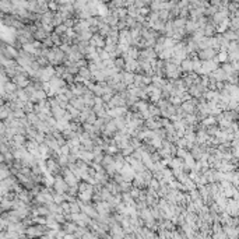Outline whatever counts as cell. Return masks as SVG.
Instances as JSON below:
<instances>
[{"label": "cell", "instance_id": "obj_1", "mask_svg": "<svg viewBox=\"0 0 239 239\" xmlns=\"http://www.w3.org/2000/svg\"><path fill=\"white\" fill-rule=\"evenodd\" d=\"M63 179H65V182L67 183L69 186H73V185H77L78 183V179H77L76 176H74V174H73L71 171L69 169V168L66 167V168H63Z\"/></svg>", "mask_w": 239, "mask_h": 239}, {"label": "cell", "instance_id": "obj_2", "mask_svg": "<svg viewBox=\"0 0 239 239\" xmlns=\"http://www.w3.org/2000/svg\"><path fill=\"white\" fill-rule=\"evenodd\" d=\"M53 188H55V192L65 193V192H67L69 185L66 183L65 179H63L62 176H56V178H55V182H53Z\"/></svg>", "mask_w": 239, "mask_h": 239}, {"label": "cell", "instance_id": "obj_3", "mask_svg": "<svg viewBox=\"0 0 239 239\" xmlns=\"http://www.w3.org/2000/svg\"><path fill=\"white\" fill-rule=\"evenodd\" d=\"M208 77H213V78H215L217 81H225L227 80V74H225V71L221 69V67H217L215 70H213V71H210L208 74H207Z\"/></svg>", "mask_w": 239, "mask_h": 239}, {"label": "cell", "instance_id": "obj_4", "mask_svg": "<svg viewBox=\"0 0 239 239\" xmlns=\"http://www.w3.org/2000/svg\"><path fill=\"white\" fill-rule=\"evenodd\" d=\"M215 56V51L211 49V48H206V49H201L199 52V59L200 60H207V59H213Z\"/></svg>", "mask_w": 239, "mask_h": 239}, {"label": "cell", "instance_id": "obj_5", "mask_svg": "<svg viewBox=\"0 0 239 239\" xmlns=\"http://www.w3.org/2000/svg\"><path fill=\"white\" fill-rule=\"evenodd\" d=\"M92 190H83V192H78V199L83 200L84 203H90L91 200H92Z\"/></svg>", "mask_w": 239, "mask_h": 239}, {"label": "cell", "instance_id": "obj_6", "mask_svg": "<svg viewBox=\"0 0 239 239\" xmlns=\"http://www.w3.org/2000/svg\"><path fill=\"white\" fill-rule=\"evenodd\" d=\"M133 78H134V73H131V71H122V83L126 84V87L133 84Z\"/></svg>", "mask_w": 239, "mask_h": 239}, {"label": "cell", "instance_id": "obj_7", "mask_svg": "<svg viewBox=\"0 0 239 239\" xmlns=\"http://www.w3.org/2000/svg\"><path fill=\"white\" fill-rule=\"evenodd\" d=\"M51 111H52V116H53L55 119L56 120H59V119H62L63 118V115H65V112H66V109L65 108H60V106H53V108H51Z\"/></svg>", "mask_w": 239, "mask_h": 239}, {"label": "cell", "instance_id": "obj_8", "mask_svg": "<svg viewBox=\"0 0 239 239\" xmlns=\"http://www.w3.org/2000/svg\"><path fill=\"white\" fill-rule=\"evenodd\" d=\"M181 69L183 70V71H186V73L192 71V59H189V58L183 59V60L181 62Z\"/></svg>", "mask_w": 239, "mask_h": 239}, {"label": "cell", "instance_id": "obj_9", "mask_svg": "<svg viewBox=\"0 0 239 239\" xmlns=\"http://www.w3.org/2000/svg\"><path fill=\"white\" fill-rule=\"evenodd\" d=\"M78 76L83 77L84 81H85V80H91V73H90V70H88L87 66L80 67V69H78ZM84 81H83V83H84Z\"/></svg>", "mask_w": 239, "mask_h": 239}, {"label": "cell", "instance_id": "obj_10", "mask_svg": "<svg viewBox=\"0 0 239 239\" xmlns=\"http://www.w3.org/2000/svg\"><path fill=\"white\" fill-rule=\"evenodd\" d=\"M143 77L144 74H134V78H133V85L134 87H138V88H143L144 87V84H143Z\"/></svg>", "mask_w": 239, "mask_h": 239}, {"label": "cell", "instance_id": "obj_11", "mask_svg": "<svg viewBox=\"0 0 239 239\" xmlns=\"http://www.w3.org/2000/svg\"><path fill=\"white\" fill-rule=\"evenodd\" d=\"M221 69L225 71V74H227V76H231V74H234V73H238L236 70H234V67H232L231 62H225L224 66H222Z\"/></svg>", "mask_w": 239, "mask_h": 239}, {"label": "cell", "instance_id": "obj_12", "mask_svg": "<svg viewBox=\"0 0 239 239\" xmlns=\"http://www.w3.org/2000/svg\"><path fill=\"white\" fill-rule=\"evenodd\" d=\"M218 60V63H225V62H228V52H225V51H220V53L215 56Z\"/></svg>", "mask_w": 239, "mask_h": 239}, {"label": "cell", "instance_id": "obj_13", "mask_svg": "<svg viewBox=\"0 0 239 239\" xmlns=\"http://www.w3.org/2000/svg\"><path fill=\"white\" fill-rule=\"evenodd\" d=\"M113 66H115L119 71H122V70L124 69V59L123 58H118L116 60H113Z\"/></svg>", "mask_w": 239, "mask_h": 239}, {"label": "cell", "instance_id": "obj_14", "mask_svg": "<svg viewBox=\"0 0 239 239\" xmlns=\"http://www.w3.org/2000/svg\"><path fill=\"white\" fill-rule=\"evenodd\" d=\"M129 144H130L134 150H137V148H140V145H141V140H138L137 137H130Z\"/></svg>", "mask_w": 239, "mask_h": 239}, {"label": "cell", "instance_id": "obj_15", "mask_svg": "<svg viewBox=\"0 0 239 239\" xmlns=\"http://www.w3.org/2000/svg\"><path fill=\"white\" fill-rule=\"evenodd\" d=\"M105 151L108 152V154H111V155H115L116 152H119V148H118V145H115V144H108Z\"/></svg>", "mask_w": 239, "mask_h": 239}, {"label": "cell", "instance_id": "obj_16", "mask_svg": "<svg viewBox=\"0 0 239 239\" xmlns=\"http://www.w3.org/2000/svg\"><path fill=\"white\" fill-rule=\"evenodd\" d=\"M148 112L151 116H158V115H161V109L157 105H148Z\"/></svg>", "mask_w": 239, "mask_h": 239}, {"label": "cell", "instance_id": "obj_17", "mask_svg": "<svg viewBox=\"0 0 239 239\" xmlns=\"http://www.w3.org/2000/svg\"><path fill=\"white\" fill-rule=\"evenodd\" d=\"M186 154H188V150L183 148V147H178V148H176V154H175V155L183 159V158H185Z\"/></svg>", "mask_w": 239, "mask_h": 239}, {"label": "cell", "instance_id": "obj_18", "mask_svg": "<svg viewBox=\"0 0 239 239\" xmlns=\"http://www.w3.org/2000/svg\"><path fill=\"white\" fill-rule=\"evenodd\" d=\"M133 151H134V148L131 147L130 144H129V145H126L124 148H122V152H120V154H122L123 157H127V155H130V154H131Z\"/></svg>", "mask_w": 239, "mask_h": 239}, {"label": "cell", "instance_id": "obj_19", "mask_svg": "<svg viewBox=\"0 0 239 239\" xmlns=\"http://www.w3.org/2000/svg\"><path fill=\"white\" fill-rule=\"evenodd\" d=\"M80 211V206L77 204V201H70V213H78Z\"/></svg>", "mask_w": 239, "mask_h": 239}, {"label": "cell", "instance_id": "obj_20", "mask_svg": "<svg viewBox=\"0 0 239 239\" xmlns=\"http://www.w3.org/2000/svg\"><path fill=\"white\" fill-rule=\"evenodd\" d=\"M234 60H238V51L228 52V62H234Z\"/></svg>", "mask_w": 239, "mask_h": 239}, {"label": "cell", "instance_id": "obj_21", "mask_svg": "<svg viewBox=\"0 0 239 239\" xmlns=\"http://www.w3.org/2000/svg\"><path fill=\"white\" fill-rule=\"evenodd\" d=\"M87 60H84V58H81V59H78V60H76V62H74V66H76V67H84V66H87Z\"/></svg>", "mask_w": 239, "mask_h": 239}, {"label": "cell", "instance_id": "obj_22", "mask_svg": "<svg viewBox=\"0 0 239 239\" xmlns=\"http://www.w3.org/2000/svg\"><path fill=\"white\" fill-rule=\"evenodd\" d=\"M59 152H60V154H63V155H67V154L70 152V147L67 144L60 145V150H59Z\"/></svg>", "mask_w": 239, "mask_h": 239}, {"label": "cell", "instance_id": "obj_23", "mask_svg": "<svg viewBox=\"0 0 239 239\" xmlns=\"http://www.w3.org/2000/svg\"><path fill=\"white\" fill-rule=\"evenodd\" d=\"M168 101H169L172 105H181V104H182V101H181V98H179V97H169Z\"/></svg>", "mask_w": 239, "mask_h": 239}, {"label": "cell", "instance_id": "obj_24", "mask_svg": "<svg viewBox=\"0 0 239 239\" xmlns=\"http://www.w3.org/2000/svg\"><path fill=\"white\" fill-rule=\"evenodd\" d=\"M52 42H55L56 45H60V39H59V36H58V35H53V36H52Z\"/></svg>", "mask_w": 239, "mask_h": 239}, {"label": "cell", "instance_id": "obj_25", "mask_svg": "<svg viewBox=\"0 0 239 239\" xmlns=\"http://www.w3.org/2000/svg\"><path fill=\"white\" fill-rule=\"evenodd\" d=\"M24 109H25L27 112H31V111H32V109H34L32 104H29V102H28V104H25V108H24Z\"/></svg>", "mask_w": 239, "mask_h": 239}, {"label": "cell", "instance_id": "obj_26", "mask_svg": "<svg viewBox=\"0 0 239 239\" xmlns=\"http://www.w3.org/2000/svg\"><path fill=\"white\" fill-rule=\"evenodd\" d=\"M65 31H66V27L65 25L58 27V29H56V32H58V34H62V32H65Z\"/></svg>", "mask_w": 239, "mask_h": 239}, {"label": "cell", "instance_id": "obj_27", "mask_svg": "<svg viewBox=\"0 0 239 239\" xmlns=\"http://www.w3.org/2000/svg\"><path fill=\"white\" fill-rule=\"evenodd\" d=\"M84 80H83V77L81 76H76L74 77V83H83Z\"/></svg>", "mask_w": 239, "mask_h": 239}, {"label": "cell", "instance_id": "obj_28", "mask_svg": "<svg viewBox=\"0 0 239 239\" xmlns=\"http://www.w3.org/2000/svg\"><path fill=\"white\" fill-rule=\"evenodd\" d=\"M106 11H108V10H106V7H104V6H99V13H101V14L105 15Z\"/></svg>", "mask_w": 239, "mask_h": 239}, {"label": "cell", "instance_id": "obj_29", "mask_svg": "<svg viewBox=\"0 0 239 239\" xmlns=\"http://www.w3.org/2000/svg\"><path fill=\"white\" fill-rule=\"evenodd\" d=\"M6 88H7V91H13L15 88V85H14V84H7V85H6Z\"/></svg>", "mask_w": 239, "mask_h": 239}, {"label": "cell", "instance_id": "obj_30", "mask_svg": "<svg viewBox=\"0 0 239 239\" xmlns=\"http://www.w3.org/2000/svg\"><path fill=\"white\" fill-rule=\"evenodd\" d=\"M45 44L49 45V46H52V39H46V41H45Z\"/></svg>", "mask_w": 239, "mask_h": 239}]
</instances>
